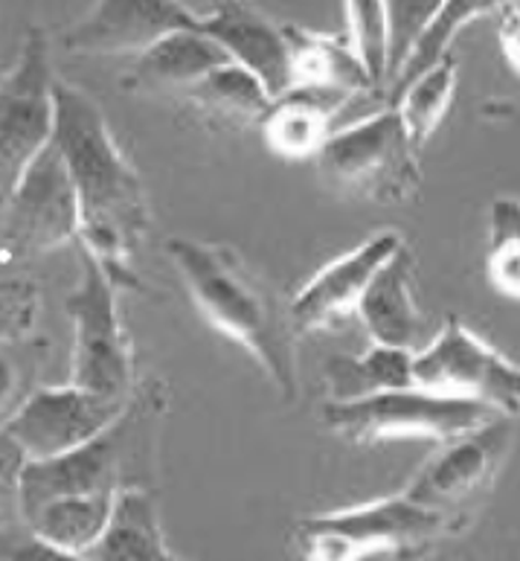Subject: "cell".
Wrapping results in <instances>:
<instances>
[{"label":"cell","mask_w":520,"mask_h":561,"mask_svg":"<svg viewBox=\"0 0 520 561\" xmlns=\"http://www.w3.org/2000/svg\"><path fill=\"white\" fill-rule=\"evenodd\" d=\"M227 56L201 26L175 30L163 35L146 53L135 56V68L128 76V88L137 91H181L227 65Z\"/></svg>","instance_id":"obj_18"},{"label":"cell","mask_w":520,"mask_h":561,"mask_svg":"<svg viewBox=\"0 0 520 561\" xmlns=\"http://www.w3.org/2000/svg\"><path fill=\"white\" fill-rule=\"evenodd\" d=\"M201 21L181 0H96L61 33L73 56H140L163 35Z\"/></svg>","instance_id":"obj_13"},{"label":"cell","mask_w":520,"mask_h":561,"mask_svg":"<svg viewBox=\"0 0 520 561\" xmlns=\"http://www.w3.org/2000/svg\"><path fill=\"white\" fill-rule=\"evenodd\" d=\"M84 561H181L169 553L160 527L158 501L151 489H123L102 538L82 556Z\"/></svg>","instance_id":"obj_20"},{"label":"cell","mask_w":520,"mask_h":561,"mask_svg":"<svg viewBox=\"0 0 520 561\" xmlns=\"http://www.w3.org/2000/svg\"><path fill=\"white\" fill-rule=\"evenodd\" d=\"M73 323V378L88 393L128 402L137 387L135 358L123 332L117 285L82 248V277L65 300Z\"/></svg>","instance_id":"obj_6"},{"label":"cell","mask_w":520,"mask_h":561,"mask_svg":"<svg viewBox=\"0 0 520 561\" xmlns=\"http://www.w3.org/2000/svg\"><path fill=\"white\" fill-rule=\"evenodd\" d=\"M0 210L7 213L3 236L21 253H44L79 239L73 181L53 142L26 167Z\"/></svg>","instance_id":"obj_11"},{"label":"cell","mask_w":520,"mask_h":561,"mask_svg":"<svg viewBox=\"0 0 520 561\" xmlns=\"http://www.w3.org/2000/svg\"><path fill=\"white\" fill-rule=\"evenodd\" d=\"M181 3H184V7H186V3H189V0H181ZM201 3H210V12H216V9H219V7H224V3H235V0H201ZM186 9H189V7H186ZM189 12H193V9H189ZM193 15H195V12H193ZM195 18H198V15H195Z\"/></svg>","instance_id":"obj_35"},{"label":"cell","mask_w":520,"mask_h":561,"mask_svg":"<svg viewBox=\"0 0 520 561\" xmlns=\"http://www.w3.org/2000/svg\"><path fill=\"white\" fill-rule=\"evenodd\" d=\"M328 186L372 204H404L421 184L419 149L393 105L328 135L317 151Z\"/></svg>","instance_id":"obj_4"},{"label":"cell","mask_w":520,"mask_h":561,"mask_svg":"<svg viewBox=\"0 0 520 561\" xmlns=\"http://www.w3.org/2000/svg\"><path fill=\"white\" fill-rule=\"evenodd\" d=\"M413 385L430 393L486 404L500 416L520 413V367L479 341L460 320L413 352Z\"/></svg>","instance_id":"obj_8"},{"label":"cell","mask_w":520,"mask_h":561,"mask_svg":"<svg viewBox=\"0 0 520 561\" xmlns=\"http://www.w3.org/2000/svg\"><path fill=\"white\" fill-rule=\"evenodd\" d=\"M166 413L160 378L137 381L135 393L100 436L50 460H26L21 474V515L68 494L149 489L143 474L154 469L158 427Z\"/></svg>","instance_id":"obj_3"},{"label":"cell","mask_w":520,"mask_h":561,"mask_svg":"<svg viewBox=\"0 0 520 561\" xmlns=\"http://www.w3.org/2000/svg\"><path fill=\"white\" fill-rule=\"evenodd\" d=\"M439 7H442V0H386V9H390V68H386V84L393 82V76L398 73L411 47L425 33V26L434 21Z\"/></svg>","instance_id":"obj_28"},{"label":"cell","mask_w":520,"mask_h":561,"mask_svg":"<svg viewBox=\"0 0 520 561\" xmlns=\"http://www.w3.org/2000/svg\"><path fill=\"white\" fill-rule=\"evenodd\" d=\"M166 251L198 311L259 360L279 396L291 402L297 396L294 327L270 285L224 244L172 236Z\"/></svg>","instance_id":"obj_2"},{"label":"cell","mask_w":520,"mask_h":561,"mask_svg":"<svg viewBox=\"0 0 520 561\" xmlns=\"http://www.w3.org/2000/svg\"><path fill=\"white\" fill-rule=\"evenodd\" d=\"M413 277H416V260L407 244H398L393 256L375 271L370 279L358 314L363 329L370 332L372 344L393 346V350L416 352L428 344V320L413 300Z\"/></svg>","instance_id":"obj_16"},{"label":"cell","mask_w":520,"mask_h":561,"mask_svg":"<svg viewBox=\"0 0 520 561\" xmlns=\"http://www.w3.org/2000/svg\"><path fill=\"white\" fill-rule=\"evenodd\" d=\"M346 26L355 56L378 91L386 88L390 68V9L386 0H346Z\"/></svg>","instance_id":"obj_26"},{"label":"cell","mask_w":520,"mask_h":561,"mask_svg":"<svg viewBox=\"0 0 520 561\" xmlns=\"http://www.w3.org/2000/svg\"><path fill=\"white\" fill-rule=\"evenodd\" d=\"M488 279L500 294L520 300V244L488 248Z\"/></svg>","instance_id":"obj_32"},{"label":"cell","mask_w":520,"mask_h":561,"mask_svg":"<svg viewBox=\"0 0 520 561\" xmlns=\"http://www.w3.org/2000/svg\"><path fill=\"white\" fill-rule=\"evenodd\" d=\"M38 318V288L30 279H0V341L26 337Z\"/></svg>","instance_id":"obj_29"},{"label":"cell","mask_w":520,"mask_h":561,"mask_svg":"<svg viewBox=\"0 0 520 561\" xmlns=\"http://www.w3.org/2000/svg\"><path fill=\"white\" fill-rule=\"evenodd\" d=\"M184 96H189L195 108L204 111L207 117L235 123V126L262 123L274 105L259 79L233 61H227L195 84H189Z\"/></svg>","instance_id":"obj_24"},{"label":"cell","mask_w":520,"mask_h":561,"mask_svg":"<svg viewBox=\"0 0 520 561\" xmlns=\"http://www.w3.org/2000/svg\"><path fill=\"white\" fill-rule=\"evenodd\" d=\"M282 30L291 47V76H294L291 91L305 88V91L335 93L346 100H353L355 93L378 91L361 59L355 56L349 38L311 33L294 24H286Z\"/></svg>","instance_id":"obj_17"},{"label":"cell","mask_w":520,"mask_h":561,"mask_svg":"<svg viewBox=\"0 0 520 561\" xmlns=\"http://www.w3.org/2000/svg\"><path fill=\"white\" fill-rule=\"evenodd\" d=\"M44 352H47L44 341H35L30 335L0 341V434L33 396Z\"/></svg>","instance_id":"obj_27"},{"label":"cell","mask_w":520,"mask_h":561,"mask_svg":"<svg viewBox=\"0 0 520 561\" xmlns=\"http://www.w3.org/2000/svg\"><path fill=\"white\" fill-rule=\"evenodd\" d=\"M515 0H442V7L434 15L425 33L416 38V44L407 53V59L398 68V73L393 76V82L386 84V96H390V105L398 93L407 88V84L421 76L425 70H430L434 65L451 56V44L460 38V33L465 26H471L479 18L492 15V12H500L504 7H509Z\"/></svg>","instance_id":"obj_23"},{"label":"cell","mask_w":520,"mask_h":561,"mask_svg":"<svg viewBox=\"0 0 520 561\" xmlns=\"http://www.w3.org/2000/svg\"><path fill=\"white\" fill-rule=\"evenodd\" d=\"M332 434L344 436L346 443L372 445L384 439H453V436L486 425L500 413L488 411L486 404L451 399V396L430 393L411 385L390 393L367 396L358 402H326L320 411Z\"/></svg>","instance_id":"obj_5"},{"label":"cell","mask_w":520,"mask_h":561,"mask_svg":"<svg viewBox=\"0 0 520 561\" xmlns=\"http://www.w3.org/2000/svg\"><path fill=\"white\" fill-rule=\"evenodd\" d=\"M111 492L68 494L42 503L24 518L26 529L53 547H61L68 553L84 556L102 538L114 512Z\"/></svg>","instance_id":"obj_21"},{"label":"cell","mask_w":520,"mask_h":561,"mask_svg":"<svg viewBox=\"0 0 520 561\" xmlns=\"http://www.w3.org/2000/svg\"><path fill=\"white\" fill-rule=\"evenodd\" d=\"M0 561H84L82 556L68 553L33 536L26 524H12L0 529Z\"/></svg>","instance_id":"obj_31"},{"label":"cell","mask_w":520,"mask_h":561,"mask_svg":"<svg viewBox=\"0 0 520 561\" xmlns=\"http://www.w3.org/2000/svg\"><path fill=\"white\" fill-rule=\"evenodd\" d=\"M53 146L65 160L79 202V242L114 285H135L137 248L149 227L146 190L119 149L91 93L56 82Z\"/></svg>","instance_id":"obj_1"},{"label":"cell","mask_w":520,"mask_h":561,"mask_svg":"<svg viewBox=\"0 0 520 561\" xmlns=\"http://www.w3.org/2000/svg\"><path fill=\"white\" fill-rule=\"evenodd\" d=\"M328 402H358L367 396L390 393L413 385V352L378 346L363 355H335L323 367Z\"/></svg>","instance_id":"obj_22"},{"label":"cell","mask_w":520,"mask_h":561,"mask_svg":"<svg viewBox=\"0 0 520 561\" xmlns=\"http://www.w3.org/2000/svg\"><path fill=\"white\" fill-rule=\"evenodd\" d=\"M126 402L88 393L76 385L35 387L7 425V434L26 460H50L91 443L117 420Z\"/></svg>","instance_id":"obj_12"},{"label":"cell","mask_w":520,"mask_h":561,"mask_svg":"<svg viewBox=\"0 0 520 561\" xmlns=\"http://www.w3.org/2000/svg\"><path fill=\"white\" fill-rule=\"evenodd\" d=\"M346 102H349L346 96H335V93L294 88L286 96L274 100L265 119L259 123L262 137L279 158H317L326 137L332 135L328 123Z\"/></svg>","instance_id":"obj_19"},{"label":"cell","mask_w":520,"mask_h":561,"mask_svg":"<svg viewBox=\"0 0 520 561\" xmlns=\"http://www.w3.org/2000/svg\"><path fill=\"white\" fill-rule=\"evenodd\" d=\"M497 244H520L518 198H495L488 207V248Z\"/></svg>","instance_id":"obj_33"},{"label":"cell","mask_w":520,"mask_h":561,"mask_svg":"<svg viewBox=\"0 0 520 561\" xmlns=\"http://www.w3.org/2000/svg\"><path fill=\"white\" fill-rule=\"evenodd\" d=\"M457 527L451 518L434 510H425L407 494H393L381 501L361 503L353 510L314 515L297 524V536H320L332 538L337 545L349 550L355 559L375 550H390L404 561L421 559L428 553L434 541L442 538L446 529Z\"/></svg>","instance_id":"obj_10"},{"label":"cell","mask_w":520,"mask_h":561,"mask_svg":"<svg viewBox=\"0 0 520 561\" xmlns=\"http://www.w3.org/2000/svg\"><path fill=\"white\" fill-rule=\"evenodd\" d=\"M198 26L219 44L227 59L259 79L270 100L291 91V47L282 26L247 7L244 0L224 3L204 15Z\"/></svg>","instance_id":"obj_15"},{"label":"cell","mask_w":520,"mask_h":561,"mask_svg":"<svg viewBox=\"0 0 520 561\" xmlns=\"http://www.w3.org/2000/svg\"><path fill=\"white\" fill-rule=\"evenodd\" d=\"M26 457L21 454L12 436L0 434V529L21 524V474H24Z\"/></svg>","instance_id":"obj_30"},{"label":"cell","mask_w":520,"mask_h":561,"mask_svg":"<svg viewBox=\"0 0 520 561\" xmlns=\"http://www.w3.org/2000/svg\"><path fill=\"white\" fill-rule=\"evenodd\" d=\"M453 91H457V61L453 56H446L439 65L416 76L393 100V108L398 111L413 146L419 151L442 126L453 102Z\"/></svg>","instance_id":"obj_25"},{"label":"cell","mask_w":520,"mask_h":561,"mask_svg":"<svg viewBox=\"0 0 520 561\" xmlns=\"http://www.w3.org/2000/svg\"><path fill=\"white\" fill-rule=\"evenodd\" d=\"M56 82L50 38L33 26L15 65L0 79V204L53 140Z\"/></svg>","instance_id":"obj_7"},{"label":"cell","mask_w":520,"mask_h":561,"mask_svg":"<svg viewBox=\"0 0 520 561\" xmlns=\"http://www.w3.org/2000/svg\"><path fill=\"white\" fill-rule=\"evenodd\" d=\"M402 242V236L386 230V233L370 236L367 242H361L344 256H337L335 262H328L326 268L317 271L309 283L302 285L288 306L291 327L309 332V329L332 327L335 320L358 311V302H361L370 279L375 277V271L393 256V251Z\"/></svg>","instance_id":"obj_14"},{"label":"cell","mask_w":520,"mask_h":561,"mask_svg":"<svg viewBox=\"0 0 520 561\" xmlns=\"http://www.w3.org/2000/svg\"><path fill=\"white\" fill-rule=\"evenodd\" d=\"M512 416H495L486 425L446 439L442 448L416 471L404 494L425 510L460 524L457 518L462 512L495 483L497 471L512 448Z\"/></svg>","instance_id":"obj_9"},{"label":"cell","mask_w":520,"mask_h":561,"mask_svg":"<svg viewBox=\"0 0 520 561\" xmlns=\"http://www.w3.org/2000/svg\"><path fill=\"white\" fill-rule=\"evenodd\" d=\"M497 15H500V21H497V42H500L504 59L520 76V0L504 7Z\"/></svg>","instance_id":"obj_34"}]
</instances>
